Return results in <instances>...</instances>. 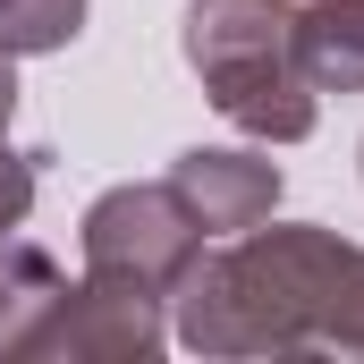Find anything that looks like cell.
<instances>
[{
  "label": "cell",
  "instance_id": "cell-3",
  "mask_svg": "<svg viewBox=\"0 0 364 364\" xmlns=\"http://www.w3.org/2000/svg\"><path fill=\"white\" fill-rule=\"evenodd\" d=\"M77 255H85V279H119V288L170 296L195 272V255H203V220L178 203L170 178H127V186H102L85 203Z\"/></svg>",
  "mask_w": 364,
  "mask_h": 364
},
{
  "label": "cell",
  "instance_id": "cell-7",
  "mask_svg": "<svg viewBox=\"0 0 364 364\" xmlns=\"http://www.w3.org/2000/svg\"><path fill=\"white\" fill-rule=\"evenodd\" d=\"M296 68L314 93H364V0H305L296 9Z\"/></svg>",
  "mask_w": 364,
  "mask_h": 364
},
{
  "label": "cell",
  "instance_id": "cell-9",
  "mask_svg": "<svg viewBox=\"0 0 364 364\" xmlns=\"http://www.w3.org/2000/svg\"><path fill=\"white\" fill-rule=\"evenodd\" d=\"M34 178H43V153H17V144L0 136V246L26 229V212H34Z\"/></svg>",
  "mask_w": 364,
  "mask_h": 364
},
{
  "label": "cell",
  "instance_id": "cell-10",
  "mask_svg": "<svg viewBox=\"0 0 364 364\" xmlns=\"http://www.w3.org/2000/svg\"><path fill=\"white\" fill-rule=\"evenodd\" d=\"M9 119H17V60L0 51V136H9Z\"/></svg>",
  "mask_w": 364,
  "mask_h": 364
},
{
  "label": "cell",
  "instance_id": "cell-2",
  "mask_svg": "<svg viewBox=\"0 0 364 364\" xmlns=\"http://www.w3.org/2000/svg\"><path fill=\"white\" fill-rule=\"evenodd\" d=\"M178 51L212 110L255 144H305L322 93L296 68V0H186Z\"/></svg>",
  "mask_w": 364,
  "mask_h": 364
},
{
  "label": "cell",
  "instance_id": "cell-4",
  "mask_svg": "<svg viewBox=\"0 0 364 364\" xmlns=\"http://www.w3.org/2000/svg\"><path fill=\"white\" fill-rule=\"evenodd\" d=\"M170 296L119 288V279H68L34 364H153L170 348Z\"/></svg>",
  "mask_w": 364,
  "mask_h": 364
},
{
  "label": "cell",
  "instance_id": "cell-1",
  "mask_svg": "<svg viewBox=\"0 0 364 364\" xmlns=\"http://www.w3.org/2000/svg\"><path fill=\"white\" fill-rule=\"evenodd\" d=\"M170 339L203 364L364 356V246L322 220H255L170 288Z\"/></svg>",
  "mask_w": 364,
  "mask_h": 364
},
{
  "label": "cell",
  "instance_id": "cell-8",
  "mask_svg": "<svg viewBox=\"0 0 364 364\" xmlns=\"http://www.w3.org/2000/svg\"><path fill=\"white\" fill-rule=\"evenodd\" d=\"M93 0H0V51L9 60H43V51H68L85 34Z\"/></svg>",
  "mask_w": 364,
  "mask_h": 364
},
{
  "label": "cell",
  "instance_id": "cell-11",
  "mask_svg": "<svg viewBox=\"0 0 364 364\" xmlns=\"http://www.w3.org/2000/svg\"><path fill=\"white\" fill-rule=\"evenodd\" d=\"M356 170H364V144H356Z\"/></svg>",
  "mask_w": 364,
  "mask_h": 364
},
{
  "label": "cell",
  "instance_id": "cell-5",
  "mask_svg": "<svg viewBox=\"0 0 364 364\" xmlns=\"http://www.w3.org/2000/svg\"><path fill=\"white\" fill-rule=\"evenodd\" d=\"M170 186H178V203L203 220V237H237V229H255V220H272L279 212V161L272 153H255V144H186L178 161H170Z\"/></svg>",
  "mask_w": 364,
  "mask_h": 364
},
{
  "label": "cell",
  "instance_id": "cell-6",
  "mask_svg": "<svg viewBox=\"0 0 364 364\" xmlns=\"http://www.w3.org/2000/svg\"><path fill=\"white\" fill-rule=\"evenodd\" d=\"M60 296H68V272L43 246H26V237L0 246V364H34Z\"/></svg>",
  "mask_w": 364,
  "mask_h": 364
}]
</instances>
